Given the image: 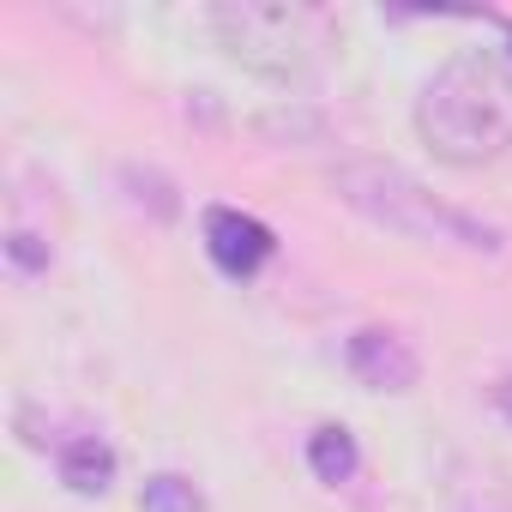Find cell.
<instances>
[{
  "mask_svg": "<svg viewBox=\"0 0 512 512\" xmlns=\"http://www.w3.org/2000/svg\"><path fill=\"white\" fill-rule=\"evenodd\" d=\"M416 133L452 169H488L512 157V61L470 49L434 67L416 97Z\"/></svg>",
  "mask_w": 512,
  "mask_h": 512,
  "instance_id": "cell-1",
  "label": "cell"
},
{
  "mask_svg": "<svg viewBox=\"0 0 512 512\" xmlns=\"http://www.w3.org/2000/svg\"><path fill=\"white\" fill-rule=\"evenodd\" d=\"M332 193L368 217L374 229L386 235H404L416 247H452V253H500L506 247V229L440 199L428 181H416L404 163H386V157H350L332 169Z\"/></svg>",
  "mask_w": 512,
  "mask_h": 512,
  "instance_id": "cell-2",
  "label": "cell"
},
{
  "mask_svg": "<svg viewBox=\"0 0 512 512\" xmlns=\"http://www.w3.org/2000/svg\"><path fill=\"white\" fill-rule=\"evenodd\" d=\"M205 25L217 31L229 61H241L247 73H260L272 85H290L308 73L314 19L302 7H253V0H241V7H211Z\"/></svg>",
  "mask_w": 512,
  "mask_h": 512,
  "instance_id": "cell-3",
  "label": "cell"
},
{
  "mask_svg": "<svg viewBox=\"0 0 512 512\" xmlns=\"http://www.w3.org/2000/svg\"><path fill=\"white\" fill-rule=\"evenodd\" d=\"M205 253H211V266H217L223 278L247 284V278L278 253V235H272L260 217L235 211V205H211V211H205Z\"/></svg>",
  "mask_w": 512,
  "mask_h": 512,
  "instance_id": "cell-4",
  "label": "cell"
},
{
  "mask_svg": "<svg viewBox=\"0 0 512 512\" xmlns=\"http://www.w3.org/2000/svg\"><path fill=\"white\" fill-rule=\"evenodd\" d=\"M344 368H350L368 392H416V380H422L416 350H410L398 332H386V326L350 332V338H344Z\"/></svg>",
  "mask_w": 512,
  "mask_h": 512,
  "instance_id": "cell-5",
  "label": "cell"
},
{
  "mask_svg": "<svg viewBox=\"0 0 512 512\" xmlns=\"http://www.w3.org/2000/svg\"><path fill=\"white\" fill-rule=\"evenodd\" d=\"M55 470H61V482L73 494H109V482H115V446L97 440V434H79V440L61 446Z\"/></svg>",
  "mask_w": 512,
  "mask_h": 512,
  "instance_id": "cell-6",
  "label": "cell"
},
{
  "mask_svg": "<svg viewBox=\"0 0 512 512\" xmlns=\"http://www.w3.org/2000/svg\"><path fill=\"white\" fill-rule=\"evenodd\" d=\"M308 470H314V482H326V488L356 482V470H362V446H356V434H350L344 422L314 428V434H308Z\"/></svg>",
  "mask_w": 512,
  "mask_h": 512,
  "instance_id": "cell-7",
  "label": "cell"
},
{
  "mask_svg": "<svg viewBox=\"0 0 512 512\" xmlns=\"http://www.w3.org/2000/svg\"><path fill=\"white\" fill-rule=\"evenodd\" d=\"M121 187H127V205L151 211L157 223H169V217L181 211V193H175V181H169V175H157V169H139V163H127V169H121Z\"/></svg>",
  "mask_w": 512,
  "mask_h": 512,
  "instance_id": "cell-8",
  "label": "cell"
},
{
  "mask_svg": "<svg viewBox=\"0 0 512 512\" xmlns=\"http://www.w3.org/2000/svg\"><path fill=\"white\" fill-rule=\"evenodd\" d=\"M139 512H205V500H199V488H193L187 476L157 470V476H145V488H139Z\"/></svg>",
  "mask_w": 512,
  "mask_h": 512,
  "instance_id": "cell-9",
  "label": "cell"
},
{
  "mask_svg": "<svg viewBox=\"0 0 512 512\" xmlns=\"http://www.w3.org/2000/svg\"><path fill=\"white\" fill-rule=\"evenodd\" d=\"M7 260H13V272H25V278H37V272H49V260H55V247L37 235V229H13L7 235Z\"/></svg>",
  "mask_w": 512,
  "mask_h": 512,
  "instance_id": "cell-10",
  "label": "cell"
},
{
  "mask_svg": "<svg viewBox=\"0 0 512 512\" xmlns=\"http://www.w3.org/2000/svg\"><path fill=\"white\" fill-rule=\"evenodd\" d=\"M494 404H500V416H506V428H512V374L500 380V392H494Z\"/></svg>",
  "mask_w": 512,
  "mask_h": 512,
  "instance_id": "cell-11",
  "label": "cell"
}]
</instances>
